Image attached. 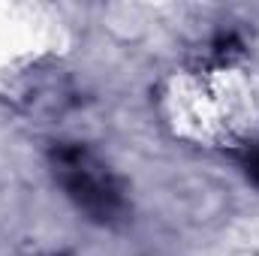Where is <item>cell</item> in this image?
I'll return each mask as SVG.
<instances>
[{
    "instance_id": "6da1fadb",
    "label": "cell",
    "mask_w": 259,
    "mask_h": 256,
    "mask_svg": "<svg viewBox=\"0 0 259 256\" xmlns=\"http://www.w3.org/2000/svg\"><path fill=\"white\" fill-rule=\"evenodd\" d=\"M55 172L64 184L66 196L94 220L106 223L121 214V208H124L121 190L94 154H88L81 148H61L55 154Z\"/></svg>"
}]
</instances>
